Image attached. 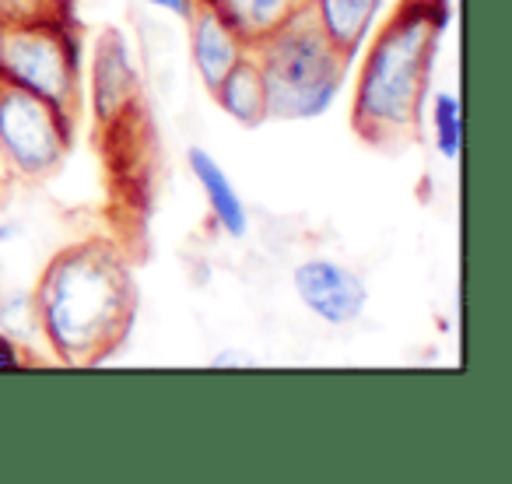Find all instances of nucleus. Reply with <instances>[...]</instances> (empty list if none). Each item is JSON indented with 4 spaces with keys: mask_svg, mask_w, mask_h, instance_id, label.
Here are the masks:
<instances>
[{
    "mask_svg": "<svg viewBox=\"0 0 512 484\" xmlns=\"http://www.w3.org/2000/svg\"><path fill=\"white\" fill-rule=\"evenodd\" d=\"M29 295L39 337L67 369L109 362L127 344L141 306L127 250L113 235H85L57 250Z\"/></svg>",
    "mask_w": 512,
    "mask_h": 484,
    "instance_id": "1",
    "label": "nucleus"
},
{
    "mask_svg": "<svg viewBox=\"0 0 512 484\" xmlns=\"http://www.w3.org/2000/svg\"><path fill=\"white\" fill-rule=\"evenodd\" d=\"M453 0H397L379 22L351 95V134L376 151H411L425 141L428 88Z\"/></svg>",
    "mask_w": 512,
    "mask_h": 484,
    "instance_id": "2",
    "label": "nucleus"
},
{
    "mask_svg": "<svg viewBox=\"0 0 512 484\" xmlns=\"http://www.w3.org/2000/svg\"><path fill=\"white\" fill-rule=\"evenodd\" d=\"M249 53L264 74L267 116L285 123L316 120L320 113H327L355 64L330 43L309 0H302L299 8Z\"/></svg>",
    "mask_w": 512,
    "mask_h": 484,
    "instance_id": "3",
    "label": "nucleus"
},
{
    "mask_svg": "<svg viewBox=\"0 0 512 484\" xmlns=\"http://www.w3.org/2000/svg\"><path fill=\"white\" fill-rule=\"evenodd\" d=\"M0 71L50 99L78 127L85 116L81 29L71 18L0 25Z\"/></svg>",
    "mask_w": 512,
    "mask_h": 484,
    "instance_id": "4",
    "label": "nucleus"
},
{
    "mask_svg": "<svg viewBox=\"0 0 512 484\" xmlns=\"http://www.w3.org/2000/svg\"><path fill=\"white\" fill-rule=\"evenodd\" d=\"M74 130L50 99L0 71V158L11 176L25 183L53 179L71 158Z\"/></svg>",
    "mask_w": 512,
    "mask_h": 484,
    "instance_id": "5",
    "label": "nucleus"
},
{
    "mask_svg": "<svg viewBox=\"0 0 512 484\" xmlns=\"http://www.w3.org/2000/svg\"><path fill=\"white\" fill-rule=\"evenodd\" d=\"M292 285L302 306L327 327H351L365 313V302H369L365 281L351 267L327 257L302 260L292 274Z\"/></svg>",
    "mask_w": 512,
    "mask_h": 484,
    "instance_id": "6",
    "label": "nucleus"
},
{
    "mask_svg": "<svg viewBox=\"0 0 512 484\" xmlns=\"http://www.w3.org/2000/svg\"><path fill=\"white\" fill-rule=\"evenodd\" d=\"M141 106V81L130 64L127 43L116 29H102L92 50V113L99 130L127 120Z\"/></svg>",
    "mask_w": 512,
    "mask_h": 484,
    "instance_id": "7",
    "label": "nucleus"
},
{
    "mask_svg": "<svg viewBox=\"0 0 512 484\" xmlns=\"http://www.w3.org/2000/svg\"><path fill=\"white\" fill-rule=\"evenodd\" d=\"M186 29H190V57L193 67H197V78L204 81L207 95H211L221 85V78L232 71L235 60L246 53V46L200 0H193V11L186 15Z\"/></svg>",
    "mask_w": 512,
    "mask_h": 484,
    "instance_id": "8",
    "label": "nucleus"
},
{
    "mask_svg": "<svg viewBox=\"0 0 512 484\" xmlns=\"http://www.w3.org/2000/svg\"><path fill=\"white\" fill-rule=\"evenodd\" d=\"M211 99L221 106V113L232 116L239 127L256 130L264 127L271 116H267V85L264 74H260V64H256L253 53H242L232 64V71L221 78V85L211 92Z\"/></svg>",
    "mask_w": 512,
    "mask_h": 484,
    "instance_id": "9",
    "label": "nucleus"
},
{
    "mask_svg": "<svg viewBox=\"0 0 512 484\" xmlns=\"http://www.w3.org/2000/svg\"><path fill=\"white\" fill-rule=\"evenodd\" d=\"M186 165H190L193 179L204 190L207 204H211V218L221 225V232L232 235V239H242L249 232V214L246 204H242L239 190L232 186L228 172L221 169V162L204 148H190L186 151Z\"/></svg>",
    "mask_w": 512,
    "mask_h": 484,
    "instance_id": "10",
    "label": "nucleus"
},
{
    "mask_svg": "<svg viewBox=\"0 0 512 484\" xmlns=\"http://www.w3.org/2000/svg\"><path fill=\"white\" fill-rule=\"evenodd\" d=\"M200 4H207L235 32V39L246 50H253L299 8L302 0H200Z\"/></svg>",
    "mask_w": 512,
    "mask_h": 484,
    "instance_id": "11",
    "label": "nucleus"
},
{
    "mask_svg": "<svg viewBox=\"0 0 512 484\" xmlns=\"http://www.w3.org/2000/svg\"><path fill=\"white\" fill-rule=\"evenodd\" d=\"M309 4H313L330 43L348 60H355L362 53L365 39H369L372 25H376L379 8H383V0H309Z\"/></svg>",
    "mask_w": 512,
    "mask_h": 484,
    "instance_id": "12",
    "label": "nucleus"
},
{
    "mask_svg": "<svg viewBox=\"0 0 512 484\" xmlns=\"http://www.w3.org/2000/svg\"><path fill=\"white\" fill-rule=\"evenodd\" d=\"M432 130H435V148L446 162H456L463 148V106L460 95L453 92H435L432 99Z\"/></svg>",
    "mask_w": 512,
    "mask_h": 484,
    "instance_id": "13",
    "label": "nucleus"
},
{
    "mask_svg": "<svg viewBox=\"0 0 512 484\" xmlns=\"http://www.w3.org/2000/svg\"><path fill=\"white\" fill-rule=\"evenodd\" d=\"M71 18V0H0V25Z\"/></svg>",
    "mask_w": 512,
    "mask_h": 484,
    "instance_id": "14",
    "label": "nucleus"
},
{
    "mask_svg": "<svg viewBox=\"0 0 512 484\" xmlns=\"http://www.w3.org/2000/svg\"><path fill=\"white\" fill-rule=\"evenodd\" d=\"M0 330L11 337H18L22 344L32 341L36 334V309H32V295L29 292H11L0 299Z\"/></svg>",
    "mask_w": 512,
    "mask_h": 484,
    "instance_id": "15",
    "label": "nucleus"
},
{
    "mask_svg": "<svg viewBox=\"0 0 512 484\" xmlns=\"http://www.w3.org/2000/svg\"><path fill=\"white\" fill-rule=\"evenodd\" d=\"M25 348H29V344H22L18 337L0 330V369H29V365H39V358Z\"/></svg>",
    "mask_w": 512,
    "mask_h": 484,
    "instance_id": "16",
    "label": "nucleus"
},
{
    "mask_svg": "<svg viewBox=\"0 0 512 484\" xmlns=\"http://www.w3.org/2000/svg\"><path fill=\"white\" fill-rule=\"evenodd\" d=\"M260 358H253V355H242V351H235V348H228V351H218V355L211 358V365L214 369H249V365H256Z\"/></svg>",
    "mask_w": 512,
    "mask_h": 484,
    "instance_id": "17",
    "label": "nucleus"
},
{
    "mask_svg": "<svg viewBox=\"0 0 512 484\" xmlns=\"http://www.w3.org/2000/svg\"><path fill=\"white\" fill-rule=\"evenodd\" d=\"M148 4H155V8H162V11H169V15L183 18V22H186V15L193 11V0H148Z\"/></svg>",
    "mask_w": 512,
    "mask_h": 484,
    "instance_id": "18",
    "label": "nucleus"
}]
</instances>
